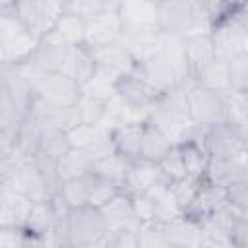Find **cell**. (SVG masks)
Listing matches in <instances>:
<instances>
[{"instance_id":"20","label":"cell","mask_w":248,"mask_h":248,"mask_svg":"<svg viewBox=\"0 0 248 248\" xmlns=\"http://www.w3.org/2000/svg\"><path fill=\"white\" fill-rule=\"evenodd\" d=\"M184 54H186V62H188L190 74L194 78V74L198 70H202L205 64H209L211 60H215L219 56L215 41L211 37V31L186 35L184 37Z\"/></svg>"},{"instance_id":"1","label":"cell","mask_w":248,"mask_h":248,"mask_svg":"<svg viewBox=\"0 0 248 248\" xmlns=\"http://www.w3.org/2000/svg\"><path fill=\"white\" fill-rule=\"evenodd\" d=\"M213 14L198 0H163L157 8V29L174 35H192L211 31Z\"/></svg>"},{"instance_id":"39","label":"cell","mask_w":248,"mask_h":248,"mask_svg":"<svg viewBox=\"0 0 248 248\" xmlns=\"http://www.w3.org/2000/svg\"><path fill=\"white\" fill-rule=\"evenodd\" d=\"M227 203L242 219L248 221V182L236 180L227 186Z\"/></svg>"},{"instance_id":"9","label":"cell","mask_w":248,"mask_h":248,"mask_svg":"<svg viewBox=\"0 0 248 248\" xmlns=\"http://www.w3.org/2000/svg\"><path fill=\"white\" fill-rule=\"evenodd\" d=\"M68 140L72 147L83 149L95 157H103L114 151L112 130L103 122H97V124L79 122L78 126L68 130Z\"/></svg>"},{"instance_id":"12","label":"cell","mask_w":248,"mask_h":248,"mask_svg":"<svg viewBox=\"0 0 248 248\" xmlns=\"http://www.w3.org/2000/svg\"><path fill=\"white\" fill-rule=\"evenodd\" d=\"M41 43L50 46H78L85 45V17L64 10V14L56 19L52 29L41 39Z\"/></svg>"},{"instance_id":"14","label":"cell","mask_w":248,"mask_h":248,"mask_svg":"<svg viewBox=\"0 0 248 248\" xmlns=\"http://www.w3.org/2000/svg\"><path fill=\"white\" fill-rule=\"evenodd\" d=\"M229 203H227V188L225 186L202 182L196 198L184 209V215L194 219L196 223H203L205 219H209L213 213H217L219 209H223Z\"/></svg>"},{"instance_id":"33","label":"cell","mask_w":248,"mask_h":248,"mask_svg":"<svg viewBox=\"0 0 248 248\" xmlns=\"http://www.w3.org/2000/svg\"><path fill=\"white\" fill-rule=\"evenodd\" d=\"M200 186H202V182L200 180H194L190 176H180V178H174V180L169 182V190H170L176 205L182 209V213L192 203V200L196 198Z\"/></svg>"},{"instance_id":"6","label":"cell","mask_w":248,"mask_h":248,"mask_svg":"<svg viewBox=\"0 0 248 248\" xmlns=\"http://www.w3.org/2000/svg\"><path fill=\"white\" fill-rule=\"evenodd\" d=\"M64 10V0H17L14 14L35 37L43 39Z\"/></svg>"},{"instance_id":"42","label":"cell","mask_w":248,"mask_h":248,"mask_svg":"<svg viewBox=\"0 0 248 248\" xmlns=\"http://www.w3.org/2000/svg\"><path fill=\"white\" fill-rule=\"evenodd\" d=\"M132 196V203H134V211L140 219V223H151V221H159V211H157V203L151 196L147 194H130Z\"/></svg>"},{"instance_id":"27","label":"cell","mask_w":248,"mask_h":248,"mask_svg":"<svg viewBox=\"0 0 248 248\" xmlns=\"http://www.w3.org/2000/svg\"><path fill=\"white\" fill-rule=\"evenodd\" d=\"M130 167H132V159L120 155L118 151H112L108 155H103V157H97L95 159V163H93V174L95 176H101L105 180H110V182L122 186V190H124V182L128 178Z\"/></svg>"},{"instance_id":"41","label":"cell","mask_w":248,"mask_h":248,"mask_svg":"<svg viewBox=\"0 0 248 248\" xmlns=\"http://www.w3.org/2000/svg\"><path fill=\"white\" fill-rule=\"evenodd\" d=\"M157 165H159L161 172H163L169 180H174V178L186 176V172H184V163H182V155H180V147H178V143H174V145L167 151V155H165Z\"/></svg>"},{"instance_id":"10","label":"cell","mask_w":248,"mask_h":248,"mask_svg":"<svg viewBox=\"0 0 248 248\" xmlns=\"http://www.w3.org/2000/svg\"><path fill=\"white\" fill-rule=\"evenodd\" d=\"M35 200L17 190L12 182L0 180V225L25 227Z\"/></svg>"},{"instance_id":"37","label":"cell","mask_w":248,"mask_h":248,"mask_svg":"<svg viewBox=\"0 0 248 248\" xmlns=\"http://www.w3.org/2000/svg\"><path fill=\"white\" fill-rule=\"evenodd\" d=\"M118 4H120V0H64L66 10L79 14L85 19L95 16V14H101V12L116 10Z\"/></svg>"},{"instance_id":"16","label":"cell","mask_w":248,"mask_h":248,"mask_svg":"<svg viewBox=\"0 0 248 248\" xmlns=\"http://www.w3.org/2000/svg\"><path fill=\"white\" fill-rule=\"evenodd\" d=\"M108 231H126V229H140L141 223L134 211L132 196L128 192L116 194L112 200H108L105 205L99 207Z\"/></svg>"},{"instance_id":"23","label":"cell","mask_w":248,"mask_h":248,"mask_svg":"<svg viewBox=\"0 0 248 248\" xmlns=\"http://www.w3.org/2000/svg\"><path fill=\"white\" fill-rule=\"evenodd\" d=\"M165 232L169 238V248H184V246H200L202 244V223L186 217L184 213L165 221Z\"/></svg>"},{"instance_id":"32","label":"cell","mask_w":248,"mask_h":248,"mask_svg":"<svg viewBox=\"0 0 248 248\" xmlns=\"http://www.w3.org/2000/svg\"><path fill=\"white\" fill-rule=\"evenodd\" d=\"M120 76L108 72V70H103V68H95L93 76L81 83V95H89V97H97V99H110L114 93H116V79Z\"/></svg>"},{"instance_id":"17","label":"cell","mask_w":248,"mask_h":248,"mask_svg":"<svg viewBox=\"0 0 248 248\" xmlns=\"http://www.w3.org/2000/svg\"><path fill=\"white\" fill-rule=\"evenodd\" d=\"M116 95L122 97L124 101H128L134 107L140 108H151L157 99L161 97L145 79H141L136 72L130 74H122L116 79Z\"/></svg>"},{"instance_id":"34","label":"cell","mask_w":248,"mask_h":248,"mask_svg":"<svg viewBox=\"0 0 248 248\" xmlns=\"http://www.w3.org/2000/svg\"><path fill=\"white\" fill-rule=\"evenodd\" d=\"M227 66H229L231 91L246 93V89H248V52H238V54L227 58Z\"/></svg>"},{"instance_id":"40","label":"cell","mask_w":248,"mask_h":248,"mask_svg":"<svg viewBox=\"0 0 248 248\" xmlns=\"http://www.w3.org/2000/svg\"><path fill=\"white\" fill-rule=\"evenodd\" d=\"M124 192L122 186L110 182V180H105L101 176H95L93 174V182H91V194H89V205H95V207H101L105 205L108 200H112L116 194Z\"/></svg>"},{"instance_id":"8","label":"cell","mask_w":248,"mask_h":248,"mask_svg":"<svg viewBox=\"0 0 248 248\" xmlns=\"http://www.w3.org/2000/svg\"><path fill=\"white\" fill-rule=\"evenodd\" d=\"M35 97L50 107H74L81 97V85L64 74L48 72L35 87Z\"/></svg>"},{"instance_id":"7","label":"cell","mask_w":248,"mask_h":248,"mask_svg":"<svg viewBox=\"0 0 248 248\" xmlns=\"http://www.w3.org/2000/svg\"><path fill=\"white\" fill-rule=\"evenodd\" d=\"M207 149L211 157H231V159H244V161L248 157V143H246L244 132L238 124L231 120H223L209 126Z\"/></svg>"},{"instance_id":"19","label":"cell","mask_w":248,"mask_h":248,"mask_svg":"<svg viewBox=\"0 0 248 248\" xmlns=\"http://www.w3.org/2000/svg\"><path fill=\"white\" fill-rule=\"evenodd\" d=\"M151 108L134 107V105H130L128 101H124L122 97H118L114 93L110 99H107L103 124H107L110 130L126 126V124H141V122H147L151 118Z\"/></svg>"},{"instance_id":"36","label":"cell","mask_w":248,"mask_h":248,"mask_svg":"<svg viewBox=\"0 0 248 248\" xmlns=\"http://www.w3.org/2000/svg\"><path fill=\"white\" fill-rule=\"evenodd\" d=\"M70 147L72 145H70V140H68V132H60V130L43 132V138H41V143H39L41 153L58 161Z\"/></svg>"},{"instance_id":"11","label":"cell","mask_w":248,"mask_h":248,"mask_svg":"<svg viewBox=\"0 0 248 248\" xmlns=\"http://www.w3.org/2000/svg\"><path fill=\"white\" fill-rule=\"evenodd\" d=\"M134 72L141 79H145L159 95L170 91L176 85H186V83H182L176 68L169 60H165L163 56H159V54H155V56H151V58H147L143 62H138L136 68H134Z\"/></svg>"},{"instance_id":"22","label":"cell","mask_w":248,"mask_h":248,"mask_svg":"<svg viewBox=\"0 0 248 248\" xmlns=\"http://www.w3.org/2000/svg\"><path fill=\"white\" fill-rule=\"evenodd\" d=\"M163 178H167V176L161 172L157 163L141 159V157L134 159L132 167H130V172H128V178L124 182V192H128V194H143Z\"/></svg>"},{"instance_id":"5","label":"cell","mask_w":248,"mask_h":248,"mask_svg":"<svg viewBox=\"0 0 248 248\" xmlns=\"http://www.w3.org/2000/svg\"><path fill=\"white\" fill-rule=\"evenodd\" d=\"M186 99H188L190 116L196 124L213 126L217 122L227 120L225 93L190 81L186 85Z\"/></svg>"},{"instance_id":"4","label":"cell","mask_w":248,"mask_h":248,"mask_svg":"<svg viewBox=\"0 0 248 248\" xmlns=\"http://www.w3.org/2000/svg\"><path fill=\"white\" fill-rule=\"evenodd\" d=\"M211 37L221 58H231L238 52H248V16L240 10L223 14L215 19Z\"/></svg>"},{"instance_id":"28","label":"cell","mask_w":248,"mask_h":248,"mask_svg":"<svg viewBox=\"0 0 248 248\" xmlns=\"http://www.w3.org/2000/svg\"><path fill=\"white\" fill-rule=\"evenodd\" d=\"M174 145V141L151 120H147L143 124V136H141V159H147V161H153V163H159L167 151Z\"/></svg>"},{"instance_id":"18","label":"cell","mask_w":248,"mask_h":248,"mask_svg":"<svg viewBox=\"0 0 248 248\" xmlns=\"http://www.w3.org/2000/svg\"><path fill=\"white\" fill-rule=\"evenodd\" d=\"M87 48L91 50V56H93V62H95L97 68L108 70L116 76L130 74L136 68L134 58L120 45V41L108 43V45H99V46H87Z\"/></svg>"},{"instance_id":"26","label":"cell","mask_w":248,"mask_h":248,"mask_svg":"<svg viewBox=\"0 0 248 248\" xmlns=\"http://www.w3.org/2000/svg\"><path fill=\"white\" fill-rule=\"evenodd\" d=\"M95 155L78 149V147H70L56 163V170L60 180H68V178H78V176H85L93 172V163H95Z\"/></svg>"},{"instance_id":"38","label":"cell","mask_w":248,"mask_h":248,"mask_svg":"<svg viewBox=\"0 0 248 248\" xmlns=\"http://www.w3.org/2000/svg\"><path fill=\"white\" fill-rule=\"evenodd\" d=\"M138 236H140V248H161V246L169 248V238L163 221L143 223L138 231Z\"/></svg>"},{"instance_id":"46","label":"cell","mask_w":248,"mask_h":248,"mask_svg":"<svg viewBox=\"0 0 248 248\" xmlns=\"http://www.w3.org/2000/svg\"><path fill=\"white\" fill-rule=\"evenodd\" d=\"M238 10H240V12H244V14L248 16V0H244V2H242V6H240Z\"/></svg>"},{"instance_id":"35","label":"cell","mask_w":248,"mask_h":248,"mask_svg":"<svg viewBox=\"0 0 248 248\" xmlns=\"http://www.w3.org/2000/svg\"><path fill=\"white\" fill-rule=\"evenodd\" d=\"M105 108H107V101L97 99V97H89V95H81L79 101L76 103L78 118H79V122H85V124L103 122Z\"/></svg>"},{"instance_id":"25","label":"cell","mask_w":248,"mask_h":248,"mask_svg":"<svg viewBox=\"0 0 248 248\" xmlns=\"http://www.w3.org/2000/svg\"><path fill=\"white\" fill-rule=\"evenodd\" d=\"M244 174V159L231 157H211L203 182H211L217 186H231L236 180H242Z\"/></svg>"},{"instance_id":"48","label":"cell","mask_w":248,"mask_h":248,"mask_svg":"<svg viewBox=\"0 0 248 248\" xmlns=\"http://www.w3.org/2000/svg\"><path fill=\"white\" fill-rule=\"evenodd\" d=\"M155 2H163V0H155Z\"/></svg>"},{"instance_id":"3","label":"cell","mask_w":248,"mask_h":248,"mask_svg":"<svg viewBox=\"0 0 248 248\" xmlns=\"http://www.w3.org/2000/svg\"><path fill=\"white\" fill-rule=\"evenodd\" d=\"M70 248H99L108 227L99 207L81 205L70 209L66 217Z\"/></svg>"},{"instance_id":"2","label":"cell","mask_w":248,"mask_h":248,"mask_svg":"<svg viewBox=\"0 0 248 248\" xmlns=\"http://www.w3.org/2000/svg\"><path fill=\"white\" fill-rule=\"evenodd\" d=\"M35 37L16 14H0V64H21L39 48Z\"/></svg>"},{"instance_id":"31","label":"cell","mask_w":248,"mask_h":248,"mask_svg":"<svg viewBox=\"0 0 248 248\" xmlns=\"http://www.w3.org/2000/svg\"><path fill=\"white\" fill-rule=\"evenodd\" d=\"M91 182H93V172L78 178H68L62 180L58 186V196L64 200V203L74 209L81 205H89V194H91Z\"/></svg>"},{"instance_id":"13","label":"cell","mask_w":248,"mask_h":248,"mask_svg":"<svg viewBox=\"0 0 248 248\" xmlns=\"http://www.w3.org/2000/svg\"><path fill=\"white\" fill-rule=\"evenodd\" d=\"M124 23L116 10L101 12L85 19V46H99L120 41Z\"/></svg>"},{"instance_id":"29","label":"cell","mask_w":248,"mask_h":248,"mask_svg":"<svg viewBox=\"0 0 248 248\" xmlns=\"http://www.w3.org/2000/svg\"><path fill=\"white\" fill-rule=\"evenodd\" d=\"M194 83H200L203 87L227 93L231 91V79H229V66H227V58L217 56L215 60H211L209 64H205L202 70H198L192 78Z\"/></svg>"},{"instance_id":"24","label":"cell","mask_w":248,"mask_h":248,"mask_svg":"<svg viewBox=\"0 0 248 248\" xmlns=\"http://www.w3.org/2000/svg\"><path fill=\"white\" fill-rule=\"evenodd\" d=\"M180 147V155H182V163H184V172L186 176L203 182L209 161H211V153L203 143L186 140L178 143Z\"/></svg>"},{"instance_id":"43","label":"cell","mask_w":248,"mask_h":248,"mask_svg":"<svg viewBox=\"0 0 248 248\" xmlns=\"http://www.w3.org/2000/svg\"><path fill=\"white\" fill-rule=\"evenodd\" d=\"M229 238H231V246H236V248H248V221L236 215Z\"/></svg>"},{"instance_id":"15","label":"cell","mask_w":248,"mask_h":248,"mask_svg":"<svg viewBox=\"0 0 248 248\" xmlns=\"http://www.w3.org/2000/svg\"><path fill=\"white\" fill-rule=\"evenodd\" d=\"M159 29L155 27H126L120 35V45L128 50L134 62H143L157 54Z\"/></svg>"},{"instance_id":"44","label":"cell","mask_w":248,"mask_h":248,"mask_svg":"<svg viewBox=\"0 0 248 248\" xmlns=\"http://www.w3.org/2000/svg\"><path fill=\"white\" fill-rule=\"evenodd\" d=\"M244 0H219V6H221V16L223 14H229V12H234L242 6ZM219 16V17H221Z\"/></svg>"},{"instance_id":"45","label":"cell","mask_w":248,"mask_h":248,"mask_svg":"<svg viewBox=\"0 0 248 248\" xmlns=\"http://www.w3.org/2000/svg\"><path fill=\"white\" fill-rule=\"evenodd\" d=\"M17 0H0V14H14Z\"/></svg>"},{"instance_id":"47","label":"cell","mask_w":248,"mask_h":248,"mask_svg":"<svg viewBox=\"0 0 248 248\" xmlns=\"http://www.w3.org/2000/svg\"><path fill=\"white\" fill-rule=\"evenodd\" d=\"M242 128V132H244V138H246V143H248V124L246 126H240Z\"/></svg>"},{"instance_id":"21","label":"cell","mask_w":248,"mask_h":248,"mask_svg":"<svg viewBox=\"0 0 248 248\" xmlns=\"http://www.w3.org/2000/svg\"><path fill=\"white\" fill-rule=\"evenodd\" d=\"M157 8L155 0H120L116 12L126 27H155L157 29Z\"/></svg>"},{"instance_id":"30","label":"cell","mask_w":248,"mask_h":248,"mask_svg":"<svg viewBox=\"0 0 248 248\" xmlns=\"http://www.w3.org/2000/svg\"><path fill=\"white\" fill-rule=\"evenodd\" d=\"M143 124H126L120 128H112V143L114 151L128 159H140L141 155V136H143Z\"/></svg>"}]
</instances>
